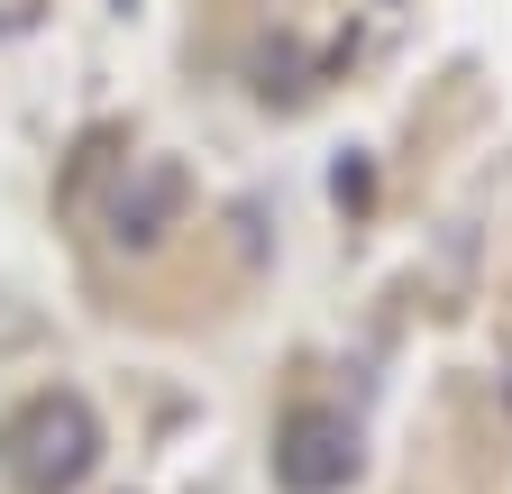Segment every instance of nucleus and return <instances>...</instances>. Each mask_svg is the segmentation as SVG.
<instances>
[{"mask_svg":"<svg viewBox=\"0 0 512 494\" xmlns=\"http://www.w3.org/2000/svg\"><path fill=\"white\" fill-rule=\"evenodd\" d=\"M0 467H10L28 494H74L101 467V421L83 394H28L10 421H0Z\"/></svg>","mask_w":512,"mask_h":494,"instance_id":"f257e3e1","label":"nucleus"},{"mask_svg":"<svg viewBox=\"0 0 512 494\" xmlns=\"http://www.w3.org/2000/svg\"><path fill=\"white\" fill-rule=\"evenodd\" d=\"M357 467H366L357 421L330 412V403H302V412L275 430V485H284V494H339V485H357Z\"/></svg>","mask_w":512,"mask_h":494,"instance_id":"f03ea898","label":"nucleus"},{"mask_svg":"<svg viewBox=\"0 0 512 494\" xmlns=\"http://www.w3.org/2000/svg\"><path fill=\"white\" fill-rule=\"evenodd\" d=\"M183 202H192L183 165H174V156H138V165H128V183H119V202H110V238H119V247H156V238L183 220Z\"/></svg>","mask_w":512,"mask_h":494,"instance_id":"7ed1b4c3","label":"nucleus"}]
</instances>
